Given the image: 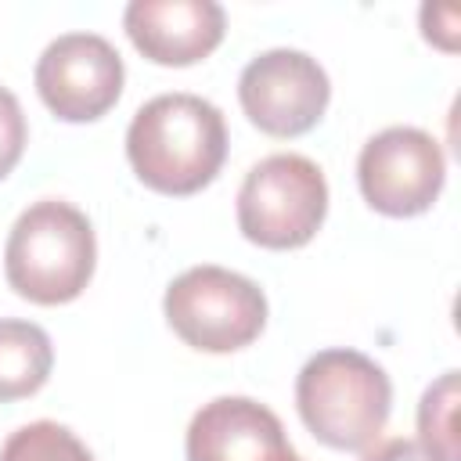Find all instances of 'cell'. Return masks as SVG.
I'll use <instances>...</instances> for the list:
<instances>
[{
  "label": "cell",
  "instance_id": "1",
  "mask_svg": "<svg viewBox=\"0 0 461 461\" xmlns=\"http://www.w3.org/2000/svg\"><path fill=\"white\" fill-rule=\"evenodd\" d=\"M126 158L144 187L173 198L194 194L227 158L223 112L198 94H158L133 112Z\"/></svg>",
  "mask_w": 461,
  "mask_h": 461
},
{
  "label": "cell",
  "instance_id": "2",
  "mask_svg": "<svg viewBox=\"0 0 461 461\" xmlns=\"http://www.w3.org/2000/svg\"><path fill=\"white\" fill-rule=\"evenodd\" d=\"M303 425L335 450H367L389 421L393 382L360 349H321L295 378Z\"/></svg>",
  "mask_w": 461,
  "mask_h": 461
},
{
  "label": "cell",
  "instance_id": "3",
  "mask_svg": "<svg viewBox=\"0 0 461 461\" xmlns=\"http://www.w3.org/2000/svg\"><path fill=\"white\" fill-rule=\"evenodd\" d=\"M97 241L90 220L58 198L32 202L11 227L4 249L7 285L40 306L72 303L94 277Z\"/></svg>",
  "mask_w": 461,
  "mask_h": 461
},
{
  "label": "cell",
  "instance_id": "4",
  "mask_svg": "<svg viewBox=\"0 0 461 461\" xmlns=\"http://www.w3.org/2000/svg\"><path fill=\"white\" fill-rule=\"evenodd\" d=\"M169 328L202 353H234L267 328V295L227 267H191L169 281L162 299Z\"/></svg>",
  "mask_w": 461,
  "mask_h": 461
},
{
  "label": "cell",
  "instance_id": "5",
  "mask_svg": "<svg viewBox=\"0 0 461 461\" xmlns=\"http://www.w3.org/2000/svg\"><path fill=\"white\" fill-rule=\"evenodd\" d=\"M328 216V180L317 162L277 151L256 162L238 191V227L252 245L299 249Z\"/></svg>",
  "mask_w": 461,
  "mask_h": 461
},
{
  "label": "cell",
  "instance_id": "6",
  "mask_svg": "<svg viewBox=\"0 0 461 461\" xmlns=\"http://www.w3.org/2000/svg\"><path fill=\"white\" fill-rule=\"evenodd\" d=\"M443 180V148L432 133L418 126H389L375 133L357 158L360 194L382 216H418L432 209Z\"/></svg>",
  "mask_w": 461,
  "mask_h": 461
},
{
  "label": "cell",
  "instance_id": "7",
  "mask_svg": "<svg viewBox=\"0 0 461 461\" xmlns=\"http://www.w3.org/2000/svg\"><path fill=\"white\" fill-rule=\"evenodd\" d=\"M328 72L306 50L274 47L256 54L238 79V101L252 126L270 137H299L313 130L328 108Z\"/></svg>",
  "mask_w": 461,
  "mask_h": 461
},
{
  "label": "cell",
  "instance_id": "8",
  "mask_svg": "<svg viewBox=\"0 0 461 461\" xmlns=\"http://www.w3.org/2000/svg\"><path fill=\"white\" fill-rule=\"evenodd\" d=\"M122 58L97 32H65L36 61L40 101L65 122L101 119L122 94Z\"/></svg>",
  "mask_w": 461,
  "mask_h": 461
},
{
  "label": "cell",
  "instance_id": "9",
  "mask_svg": "<svg viewBox=\"0 0 461 461\" xmlns=\"http://www.w3.org/2000/svg\"><path fill=\"white\" fill-rule=\"evenodd\" d=\"M122 25L148 61L194 65L220 47L227 18L216 0H133Z\"/></svg>",
  "mask_w": 461,
  "mask_h": 461
},
{
  "label": "cell",
  "instance_id": "10",
  "mask_svg": "<svg viewBox=\"0 0 461 461\" xmlns=\"http://www.w3.org/2000/svg\"><path fill=\"white\" fill-rule=\"evenodd\" d=\"M187 461H285L292 454L277 414L249 396H216L187 425Z\"/></svg>",
  "mask_w": 461,
  "mask_h": 461
},
{
  "label": "cell",
  "instance_id": "11",
  "mask_svg": "<svg viewBox=\"0 0 461 461\" xmlns=\"http://www.w3.org/2000/svg\"><path fill=\"white\" fill-rule=\"evenodd\" d=\"M54 367L50 335L32 321H0V403L32 396L43 389Z\"/></svg>",
  "mask_w": 461,
  "mask_h": 461
},
{
  "label": "cell",
  "instance_id": "12",
  "mask_svg": "<svg viewBox=\"0 0 461 461\" xmlns=\"http://www.w3.org/2000/svg\"><path fill=\"white\" fill-rule=\"evenodd\" d=\"M457 371L439 375L418 403V447L432 461H461L457 454Z\"/></svg>",
  "mask_w": 461,
  "mask_h": 461
},
{
  "label": "cell",
  "instance_id": "13",
  "mask_svg": "<svg viewBox=\"0 0 461 461\" xmlns=\"http://www.w3.org/2000/svg\"><path fill=\"white\" fill-rule=\"evenodd\" d=\"M0 461H94L79 436L58 421H29L7 436Z\"/></svg>",
  "mask_w": 461,
  "mask_h": 461
},
{
  "label": "cell",
  "instance_id": "14",
  "mask_svg": "<svg viewBox=\"0 0 461 461\" xmlns=\"http://www.w3.org/2000/svg\"><path fill=\"white\" fill-rule=\"evenodd\" d=\"M25 137H29V130H25L22 104L7 86H0V180L18 166V158L25 151Z\"/></svg>",
  "mask_w": 461,
  "mask_h": 461
},
{
  "label": "cell",
  "instance_id": "15",
  "mask_svg": "<svg viewBox=\"0 0 461 461\" xmlns=\"http://www.w3.org/2000/svg\"><path fill=\"white\" fill-rule=\"evenodd\" d=\"M360 461H432L414 439H403V436H396V439H385V443H378V447H371Z\"/></svg>",
  "mask_w": 461,
  "mask_h": 461
},
{
  "label": "cell",
  "instance_id": "16",
  "mask_svg": "<svg viewBox=\"0 0 461 461\" xmlns=\"http://www.w3.org/2000/svg\"><path fill=\"white\" fill-rule=\"evenodd\" d=\"M285 461H303V457H299V454H295V450H292V454H288V457H285Z\"/></svg>",
  "mask_w": 461,
  "mask_h": 461
}]
</instances>
